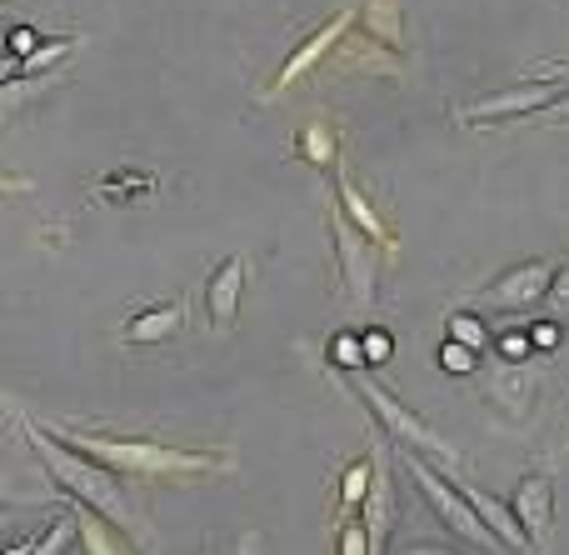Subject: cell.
Masks as SVG:
<instances>
[{"label": "cell", "instance_id": "d6986e66", "mask_svg": "<svg viewBox=\"0 0 569 555\" xmlns=\"http://www.w3.org/2000/svg\"><path fill=\"white\" fill-rule=\"evenodd\" d=\"M375 10H380L375 40H385V46H400V10H395V0H365V20H375Z\"/></svg>", "mask_w": 569, "mask_h": 555}, {"label": "cell", "instance_id": "8fae6325", "mask_svg": "<svg viewBox=\"0 0 569 555\" xmlns=\"http://www.w3.org/2000/svg\"><path fill=\"white\" fill-rule=\"evenodd\" d=\"M186 326V300H160V306H146L120 326V340L126 346H166V340L180 336Z\"/></svg>", "mask_w": 569, "mask_h": 555}, {"label": "cell", "instance_id": "44dd1931", "mask_svg": "<svg viewBox=\"0 0 569 555\" xmlns=\"http://www.w3.org/2000/svg\"><path fill=\"white\" fill-rule=\"evenodd\" d=\"M495 350H500L510 366H520V360H535V340L530 330H505V336H495Z\"/></svg>", "mask_w": 569, "mask_h": 555}, {"label": "cell", "instance_id": "e0dca14e", "mask_svg": "<svg viewBox=\"0 0 569 555\" xmlns=\"http://www.w3.org/2000/svg\"><path fill=\"white\" fill-rule=\"evenodd\" d=\"M445 326H450V340H460V346H475V350L490 346V330H485L480 316H470V310H450Z\"/></svg>", "mask_w": 569, "mask_h": 555}, {"label": "cell", "instance_id": "7402d4cb", "mask_svg": "<svg viewBox=\"0 0 569 555\" xmlns=\"http://www.w3.org/2000/svg\"><path fill=\"white\" fill-rule=\"evenodd\" d=\"M360 336H365V356H370V366H385V360L395 356V336H390V330L370 326V330H360Z\"/></svg>", "mask_w": 569, "mask_h": 555}, {"label": "cell", "instance_id": "4316f807", "mask_svg": "<svg viewBox=\"0 0 569 555\" xmlns=\"http://www.w3.org/2000/svg\"><path fill=\"white\" fill-rule=\"evenodd\" d=\"M390 555H460V551H455V546H435V541H410V546H400Z\"/></svg>", "mask_w": 569, "mask_h": 555}, {"label": "cell", "instance_id": "52a82bcc", "mask_svg": "<svg viewBox=\"0 0 569 555\" xmlns=\"http://www.w3.org/2000/svg\"><path fill=\"white\" fill-rule=\"evenodd\" d=\"M510 511L525 526L530 546H545L550 531H555V480H550V470H525L520 486H515V496H510Z\"/></svg>", "mask_w": 569, "mask_h": 555}, {"label": "cell", "instance_id": "ba28073f", "mask_svg": "<svg viewBox=\"0 0 569 555\" xmlns=\"http://www.w3.org/2000/svg\"><path fill=\"white\" fill-rule=\"evenodd\" d=\"M350 20H355V10H340V16H330L320 30H310V36H305L300 46H295L290 56H284V66L276 70V80H270V90H266V100H276L284 86H295V80H300L305 70H310L315 60L325 56V50H335V46H340V40H345V30H350Z\"/></svg>", "mask_w": 569, "mask_h": 555}, {"label": "cell", "instance_id": "5bb4252c", "mask_svg": "<svg viewBox=\"0 0 569 555\" xmlns=\"http://www.w3.org/2000/svg\"><path fill=\"white\" fill-rule=\"evenodd\" d=\"M370 480H375V450H370V456H360V460H350V466H345V476H340V516L345 521L365 506Z\"/></svg>", "mask_w": 569, "mask_h": 555}, {"label": "cell", "instance_id": "7c38bea8", "mask_svg": "<svg viewBox=\"0 0 569 555\" xmlns=\"http://www.w3.org/2000/svg\"><path fill=\"white\" fill-rule=\"evenodd\" d=\"M335 196H340V200H335V206H340V210H345V216H350V220H355V226H360V230H365V236H370V240H380V246H385V250H390V226H385V220H380V216H375V210H370V206H365V196H360V190H355V180H350V176H345V170H340V166H335Z\"/></svg>", "mask_w": 569, "mask_h": 555}, {"label": "cell", "instance_id": "6da1fadb", "mask_svg": "<svg viewBox=\"0 0 569 555\" xmlns=\"http://www.w3.org/2000/svg\"><path fill=\"white\" fill-rule=\"evenodd\" d=\"M16 420H20V430H26V446L36 450L40 470H46V476L56 480V486L66 490L70 501H76V506L96 511V516L106 521L110 531H120L126 541H146L140 511L130 506V496H126V486H120L116 470H106L100 460L80 456V450H76V446H66V440L56 436V430L36 426V420H30L26 410H16Z\"/></svg>", "mask_w": 569, "mask_h": 555}, {"label": "cell", "instance_id": "30bf717a", "mask_svg": "<svg viewBox=\"0 0 569 555\" xmlns=\"http://www.w3.org/2000/svg\"><path fill=\"white\" fill-rule=\"evenodd\" d=\"M240 296H246V256H226L206 280V316L216 330H236Z\"/></svg>", "mask_w": 569, "mask_h": 555}, {"label": "cell", "instance_id": "3957f363", "mask_svg": "<svg viewBox=\"0 0 569 555\" xmlns=\"http://www.w3.org/2000/svg\"><path fill=\"white\" fill-rule=\"evenodd\" d=\"M400 466H405V476L415 480V490H420V496L430 501V511L440 516V526H445V531L465 536L470 546H480V551H505V546H500V536H495V531L480 521V511L470 506V496H465V490L455 486L450 470H440L430 456H420V450H400Z\"/></svg>", "mask_w": 569, "mask_h": 555}, {"label": "cell", "instance_id": "4fadbf2b", "mask_svg": "<svg viewBox=\"0 0 569 555\" xmlns=\"http://www.w3.org/2000/svg\"><path fill=\"white\" fill-rule=\"evenodd\" d=\"M80 541V506L76 511H60V516L46 521V531L36 536V551L30 555H70V546Z\"/></svg>", "mask_w": 569, "mask_h": 555}, {"label": "cell", "instance_id": "5b68a950", "mask_svg": "<svg viewBox=\"0 0 569 555\" xmlns=\"http://www.w3.org/2000/svg\"><path fill=\"white\" fill-rule=\"evenodd\" d=\"M330 240H335V266H340V286L345 300L355 310L375 306V286H380V240H370L340 206L330 210Z\"/></svg>", "mask_w": 569, "mask_h": 555}, {"label": "cell", "instance_id": "277c9868", "mask_svg": "<svg viewBox=\"0 0 569 555\" xmlns=\"http://www.w3.org/2000/svg\"><path fill=\"white\" fill-rule=\"evenodd\" d=\"M350 390L365 400V406H370V416L385 426V436L400 440V450H420V456H430L435 466H455V456H450V446L440 440V430H435L425 416L405 410L400 400H395L390 390L380 386V380H370L365 370H355V376H350Z\"/></svg>", "mask_w": 569, "mask_h": 555}, {"label": "cell", "instance_id": "484cf974", "mask_svg": "<svg viewBox=\"0 0 569 555\" xmlns=\"http://www.w3.org/2000/svg\"><path fill=\"white\" fill-rule=\"evenodd\" d=\"M70 46H76V40H70V36H66V40H60V46H40V50H36V56H30V60H26V70H40V66H50V60L70 56Z\"/></svg>", "mask_w": 569, "mask_h": 555}, {"label": "cell", "instance_id": "d4e9b609", "mask_svg": "<svg viewBox=\"0 0 569 555\" xmlns=\"http://www.w3.org/2000/svg\"><path fill=\"white\" fill-rule=\"evenodd\" d=\"M530 340H535V356H550V350L560 346V320H540V326H530Z\"/></svg>", "mask_w": 569, "mask_h": 555}, {"label": "cell", "instance_id": "ac0fdd59", "mask_svg": "<svg viewBox=\"0 0 569 555\" xmlns=\"http://www.w3.org/2000/svg\"><path fill=\"white\" fill-rule=\"evenodd\" d=\"M480 356L485 350L460 346V340H445L440 346V370H450V376H475V370H480Z\"/></svg>", "mask_w": 569, "mask_h": 555}, {"label": "cell", "instance_id": "83f0119b", "mask_svg": "<svg viewBox=\"0 0 569 555\" xmlns=\"http://www.w3.org/2000/svg\"><path fill=\"white\" fill-rule=\"evenodd\" d=\"M10 50H20V56H36V30L16 26V30H10Z\"/></svg>", "mask_w": 569, "mask_h": 555}, {"label": "cell", "instance_id": "603a6c76", "mask_svg": "<svg viewBox=\"0 0 569 555\" xmlns=\"http://www.w3.org/2000/svg\"><path fill=\"white\" fill-rule=\"evenodd\" d=\"M545 306H550L555 320H569V266L555 270V286H550V296H545Z\"/></svg>", "mask_w": 569, "mask_h": 555}, {"label": "cell", "instance_id": "9c48e42d", "mask_svg": "<svg viewBox=\"0 0 569 555\" xmlns=\"http://www.w3.org/2000/svg\"><path fill=\"white\" fill-rule=\"evenodd\" d=\"M360 526L370 536V555H390V536H395V480L385 456L375 450V480L365 490V506H360Z\"/></svg>", "mask_w": 569, "mask_h": 555}, {"label": "cell", "instance_id": "ffe728a7", "mask_svg": "<svg viewBox=\"0 0 569 555\" xmlns=\"http://www.w3.org/2000/svg\"><path fill=\"white\" fill-rule=\"evenodd\" d=\"M300 150L315 160V166H330L335 160V136L325 126H305L300 130Z\"/></svg>", "mask_w": 569, "mask_h": 555}, {"label": "cell", "instance_id": "cb8c5ba5", "mask_svg": "<svg viewBox=\"0 0 569 555\" xmlns=\"http://www.w3.org/2000/svg\"><path fill=\"white\" fill-rule=\"evenodd\" d=\"M340 555H370V536H365L360 521H345L340 526Z\"/></svg>", "mask_w": 569, "mask_h": 555}, {"label": "cell", "instance_id": "8992f818", "mask_svg": "<svg viewBox=\"0 0 569 555\" xmlns=\"http://www.w3.org/2000/svg\"><path fill=\"white\" fill-rule=\"evenodd\" d=\"M555 270L550 260H520V266L500 270L490 286L475 290V306H495V310H535L555 286Z\"/></svg>", "mask_w": 569, "mask_h": 555}, {"label": "cell", "instance_id": "9a60e30c", "mask_svg": "<svg viewBox=\"0 0 569 555\" xmlns=\"http://www.w3.org/2000/svg\"><path fill=\"white\" fill-rule=\"evenodd\" d=\"M330 366L345 370V376H355V370H370L365 336H355V330H340V336H330Z\"/></svg>", "mask_w": 569, "mask_h": 555}, {"label": "cell", "instance_id": "7a4b0ae2", "mask_svg": "<svg viewBox=\"0 0 569 555\" xmlns=\"http://www.w3.org/2000/svg\"><path fill=\"white\" fill-rule=\"evenodd\" d=\"M50 430L66 446H76L80 456L116 470L120 480H200L236 460L230 450H196V446H170V440L106 436V430H80V426H50Z\"/></svg>", "mask_w": 569, "mask_h": 555}, {"label": "cell", "instance_id": "2e32d148", "mask_svg": "<svg viewBox=\"0 0 569 555\" xmlns=\"http://www.w3.org/2000/svg\"><path fill=\"white\" fill-rule=\"evenodd\" d=\"M120 190H126V196H150V190H156V176L120 166V170H110V176L100 180V196H106V200H120Z\"/></svg>", "mask_w": 569, "mask_h": 555}]
</instances>
